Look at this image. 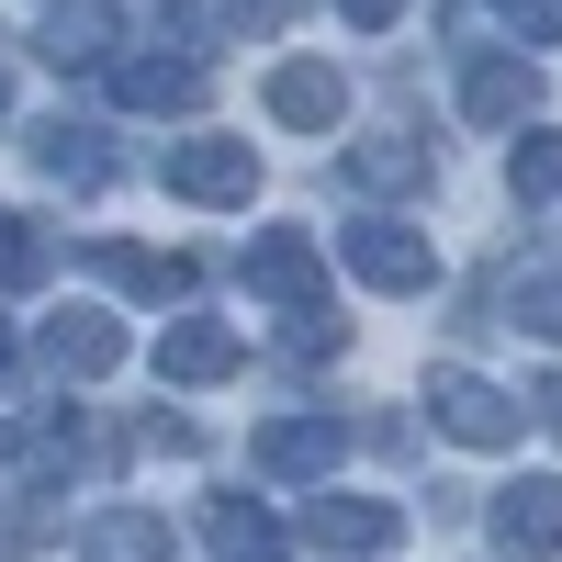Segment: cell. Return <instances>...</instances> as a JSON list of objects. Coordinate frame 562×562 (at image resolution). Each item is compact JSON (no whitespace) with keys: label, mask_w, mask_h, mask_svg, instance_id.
I'll return each instance as SVG.
<instances>
[{"label":"cell","mask_w":562,"mask_h":562,"mask_svg":"<svg viewBox=\"0 0 562 562\" xmlns=\"http://www.w3.org/2000/svg\"><path fill=\"white\" fill-rule=\"evenodd\" d=\"M338 259L371 281V293H428V281H439V248L416 237V225H394V214H360V225H338Z\"/></svg>","instance_id":"6da1fadb"},{"label":"cell","mask_w":562,"mask_h":562,"mask_svg":"<svg viewBox=\"0 0 562 562\" xmlns=\"http://www.w3.org/2000/svg\"><path fill=\"white\" fill-rule=\"evenodd\" d=\"M158 180L180 203H248L259 192V147L248 135H180V147L158 158Z\"/></svg>","instance_id":"7a4b0ae2"},{"label":"cell","mask_w":562,"mask_h":562,"mask_svg":"<svg viewBox=\"0 0 562 562\" xmlns=\"http://www.w3.org/2000/svg\"><path fill=\"white\" fill-rule=\"evenodd\" d=\"M428 416H439V428H450L461 450H506L529 405H518V394H495L484 371H428Z\"/></svg>","instance_id":"3957f363"},{"label":"cell","mask_w":562,"mask_h":562,"mask_svg":"<svg viewBox=\"0 0 562 562\" xmlns=\"http://www.w3.org/2000/svg\"><path fill=\"white\" fill-rule=\"evenodd\" d=\"M248 293H270V304H326V248L304 237V225H259L248 237Z\"/></svg>","instance_id":"277c9868"},{"label":"cell","mask_w":562,"mask_h":562,"mask_svg":"<svg viewBox=\"0 0 562 562\" xmlns=\"http://www.w3.org/2000/svg\"><path fill=\"white\" fill-rule=\"evenodd\" d=\"M338 450H349L338 416H270V428L248 439V461H259L270 484H315V473H338Z\"/></svg>","instance_id":"5b68a950"},{"label":"cell","mask_w":562,"mask_h":562,"mask_svg":"<svg viewBox=\"0 0 562 562\" xmlns=\"http://www.w3.org/2000/svg\"><path fill=\"white\" fill-rule=\"evenodd\" d=\"M124 45V23H113V0H57V12L34 23V57L57 68V79H79V68H102Z\"/></svg>","instance_id":"8992f818"},{"label":"cell","mask_w":562,"mask_h":562,"mask_svg":"<svg viewBox=\"0 0 562 562\" xmlns=\"http://www.w3.org/2000/svg\"><path fill=\"white\" fill-rule=\"evenodd\" d=\"M270 113L293 124V135H338V113H349V79L326 68V57H281V68H270Z\"/></svg>","instance_id":"52a82bcc"},{"label":"cell","mask_w":562,"mask_h":562,"mask_svg":"<svg viewBox=\"0 0 562 562\" xmlns=\"http://www.w3.org/2000/svg\"><path fill=\"white\" fill-rule=\"evenodd\" d=\"M495 540L518 551V562H551L562 551V484L551 473H518V484L495 495Z\"/></svg>","instance_id":"ba28073f"},{"label":"cell","mask_w":562,"mask_h":562,"mask_svg":"<svg viewBox=\"0 0 562 562\" xmlns=\"http://www.w3.org/2000/svg\"><path fill=\"white\" fill-rule=\"evenodd\" d=\"M237 360H248V338H237L225 315H180L169 338H158V371H169V383H225Z\"/></svg>","instance_id":"9c48e42d"},{"label":"cell","mask_w":562,"mask_h":562,"mask_svg":"<svg viewBox=\"0 0 562 562\" xmlns=\"http://www.w3.org/2000/svg\"><path fill=\"white\" fill-rule=\"evenodd\" d=\"M338 180L349 192H428V135H360V147H338Z\"/></svg>","instance_id":"30bf717a"},{"label":"cell","mask_w":562,"mask_h":562,"mask_svg":"<svg viewBox=\"0 0 562 562\" xmlns=\"http://www.w3.org/2000/svg\"><path fill=\"white\" fill-rule=\"evenodd\" d=\"M34 169L45 180H57V192H102V180H113V147H102V124H34Z\"/></svg>","instance_id":"8fae6325"},{"label":"cell","mask_w":562,"mask_h":562,"mask_svg":"<svg viewBox=\"0 0 562 562\" xmlns=\"http://www.w3.org/2000/svg\"><path fill=\"white\" fill-rule=\"evenodd\" d=\"M113 90H124L135 113H192L203 102V57H180V45H169V57H124Z\"/></svg>","instance_id":"7c38bea8"},{"label":"cell","mask_w":562,"mask_h":562,"mask_svg":"<svg viewBox=\"0 0 562 562\" xmlns=\"http://www.w3.org/2000/svg\"><path fill=\"white\" fill-rule=\"evenodd\" d=\"M461 113L473 124H529L540 113V68L529 57H484L473 79H461Z\"/></svg>","instance_id":"4fadbf2b"},{"label":"cell","mask_w":562,"mask_h":562,"mask_svg":"<svg viewBox=\"0 0 562 562\" xmlns=\"http://www.w3.org/2000/svg\"><path fill=\"white\" fill-rule=\"evenodd\" d=\"M315 551H394L405 540V518H394V506H371V495H315Z\"/></svg>","instance_id":"5bb4252c"},{"label":"cell","mask_w":562,"mask_h":562,"mask_svg":"<svg viewBox=\"0 0 562 562\" xmlns=\"http://www.w3.org/2000/svg\"><path fill=\"white\" fill-rule=\"evenodd\" d=\"M90 270L124 281V293H147V304H180V293H192V259H180V248H90Z\"/></svg>","instance_id":"9a60e30c"},{"label":"cell","mask_w":562,"mask_h":562,"mask_svg":"<svg viewBox=\"0 0 562 562\" xmlns=\"http://www.w3.org/2000/svg\"><path fill=\"white\" fill-rule=\"evenodd\" d=\"M45 360L79 371V383H102V371L124 360V326L113 315H57V326H45Z\"/></svg>","instance_id":"2e32d148"},{"label":"cell","mask_w":562,"mask_h":562,"mask_svg":"<svg viewBox=\"0 0 562 562\" xmlns=\"http://www.w3.org/2000/svg\"><path fill=\"white\" fill-rule=\"evenodd\" d=\"M79 551L90 562H169V529L147 518V506H102V518L79 529Z\"/></svg>","instance_id":"e0dca14e"},{"label":"cell","mask_w":562,"mask_h":562,"mask_svg":"<svg viewBox=\"0 0 562 562\" xmlns=\"http://www.w3.org/2000/svg\"><path fill=\"white\" fill-rule=\"evenodd\" d=\"M529 34V45H562V0H450V34Z\"/></svg>","instance_id":"ac0fdd59"},{"label":"cell","mask_w":562,"mask_h":562,"mask_svg":"<svg viewBox=\"0 0 562 562\" xmlns=\"http://www.w3.org/2000/svg\"><path fill=\"white\" fill-rule=\"evenodd\" d=\"M45 270H57V248H45V237H34V225H23L12 203H0V293H34V281H45Z\"/></svg>","instance_id":"d6986e66"},{"label":"cell","mask_w":562,"mask_h":562,"mask_svg":"<svg viewBox=\"0 0 562 562\" xmlns=\"http://www.w3.org/2000/svg\"><path fill=\"white\" fill-rule=\"evenodd\" d=\"M506 192H518V203H562V135H518V158H506Z\"/></svg>","instance_id":"ffe728a7"},{"label":"cell","mask_w":562,"mask_h":562,"mask_svg":"<svg viewBox=\"0 0 562 562\" xmlns=\"http://www.w3.org/2000/svg\"><path fill=\"white\" fill-rule=\"evenodd\" d=\"M203 529H214V551H237V562H270V518H259L248 495H214V518H203Z\"/></svg>","instance_id":"44dd1931"},{"label":"cell","mask_w":562,"mask_h":562,"mask_svg":"<svg viewBox=\"0 0 562 562\" xmlns=\"http://www.w3.org/2000/svg\"><path fill=\"white\" fill-rule=\"evenodd\" d=\"M506 326H529V338L562 349V281H518V293H506Z\"/></svg>","instance_id":"7402d4cb"},{"label":"cell","mask_w":562,"mask_h":562,"mask_svg":"<svg viewBox=\"0 0 562 562\" xmlns=\"http://www.w3.org/2000/svg\"><path fill=\"white\" fill-rule=\"evenodd\" d=\"M79 461H90V428L79 416H45L34 428V473H79Z\"/></svg>","instance_id":"603a6c76"},{"label":"cell","mask_w":562,"mask_h":562,"mask_svg":"<svg viewBox=\"0 0 562 562\" xmlns=\"http://www.w3.org/2000/svg\"><path fill=\"white\" fill-rule=\"evenodd\" d=\"M225 12H237L248 34H281V23H293V12H304V0H225Z\"/></svg>","instance_id":"cb8c5ba5"},{"label":"cell","mask_w":562,"mask_h":562,"mask_svg":"<svg viewBox=\"0 0 562 562\" xmlns=\"http://www.w3.org/2000/svg\"><path fill=\"white\" fill-rule=\"evenodd\" d=\"M135 450H169V461H180V450H203V439L180 428V416H147V428H135Z\"/></svg>","instance_id":"d4e9b609"},{"label":"cell","mask_w":562,"mask_h":562,"mask_svg":"<svg viewBox=\"0 0 562 562\" xmlns=\"http://www.w3.org/2000/svg\"><path fill=\"white\" fill-rule=\"evenodd\" d=\"M338 12H349V23H360V34H383V23H394V12H405V0H338Z\"/></svg>","instance_id":"484cf974"},{"label":"cell","mask_w":562,"mask_h":562,"mask_svg":"<svg viewBox=\"0 0 562 562\" xmlns=\"http://www.w3.org/2000/svg\"><path fill=\"white\" fill-rule=\"evenodd\" d=\"M529 416H540V428H551V439H562V371H551V383H540V394H529Z\"/></svg>","instance_id":"4316f807"},{"label":"cell","mask_w":562,"mask_h":562,"mask_svg":"<svg viewBox=\"0 0 562 562\" xmlns=\"http://www.w3.org/2000/svg\"><path fill=\"white\" fill-rule=\"evenodd\" d=\"M0 113H12V68H0Z\"/></svg>","instance_id":"83f0119b"},{"label":"cell","mask_w":562,"mask_h":562,"mask_svg":"<svg viewBox=\"0 0 562 562\" xmlns=\"http://www.w3.org/2000/svg\"><path fill=\"white\" fill-rule=\"evenodd\" d=\"M0 371H12V338H0Z\"/></svg>","instance_id":"f1b7e54d"}]
</instances>
